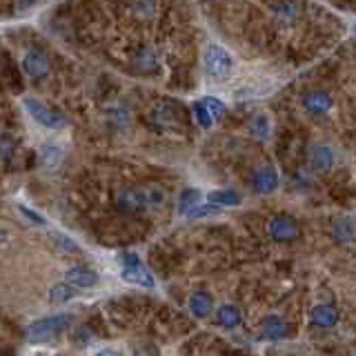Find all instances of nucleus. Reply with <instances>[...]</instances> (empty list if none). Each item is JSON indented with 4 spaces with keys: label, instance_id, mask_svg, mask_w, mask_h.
<instances>
[{
    "label": "nucleus",
    "instance_id": "nucleus-16",
    "mask_svg": "<svg viewBox=\"0 0 356 356\" xmlns=\"http://www.w3.org/2000/svg\"><path fill=\"white\" fill-rule=\"evenodd\" d=\"M62 158H65V151H62V147L53 145V142H49V145H44L40 149V163L44 169H56L60 167Z\"/></svg>",
    "mask_w": 356,
    "mask_h": 356
},
{
    "label": "nucleus",
    "instance_id": "nucleus-1",
    "mask_svg": "<svg viewBox=\"0 0 356 356\" xmlns=\"http://www.w3.org/2000/svg\"><path fill=\"white\" fill-rule=\"evenodd\" d=\"M71 318L69 314H56V316H44L34 320V323L27 327V338L31 343H49L53 341L62 329H67L71 325Z\"/></svg>",
    "mask_w": 356,
    "mask_h": 356
},
{
    "label": "nucleus",
    "instance_id": "nucleus-29",
    "mask_svg": "<svg viewBox=\"0 0 356 356\" xmlns=\"http://www.w3.org/2000/svg\"><path fill=\"white\" fill-rule=\"evenodd\" d=\"M18 209H21V214H25V216L29 218L31 222H38V225H44V222H47V220H44V218L40 216V214H36L34 209L25 207V205H21V207H18Z\"/></svg>",
    "mask_w": 356,
    "mask_h": 356
},
{
    "label": "nucleus",
    "instance_id": "nucleus-20",
    "mask_svg": "<svg viewBox=\"0 0 356 356\" xmlns=\"http://www.w3.org/2000/svg\"><path fill=\"white\" fill-rule=\"evenodd\" d=\"M296 16H298V9L292 0H283V3H279V7H276V21L281 25H292L296 21Z\"/></svg>",
    "mask_w": 356,
    "mask_h": 356
},
{
    "label": "nucleus",
    "instance_id": "nucleus-9",
    "mask_svg": "<svg viewBox=\"0 0 356 356\" xmlns=\"http://www.w3.org/2000/svg\"><path fill=\"white\" fill-rule=\"evenodd\" d=\"M261 336L270 338V341H281L288 336V320L283 316H267L261 325Z\"/></svg>",
    "mask_w": 356,
    "mask_h": 356
},
{
    "label": "nucleus",
    "instance_id": "nucleus-26",
    "mask_svg": "<svg viewBox=\"0 0 356 356\" xmlns=\"http://www.w3.org/2000/svg\"><path fill=\"white\" fill-rule=\"evenodd\" d=\"M203 105H205V110L209 112V116H212V120L214 118H222V116H225V103H220V101H216V98H205V101H201Z\"/></svg>",
    "mask_w": 356,
    "mask_h": 356
},
{
    "label": "nucleus",
    "instance_id": "nucleus-25",
    "mask_svg": "<svg viewBox=\"0 0 356 356\" xmlns=\"http://www.w3.org/2000/svg\"><path fill=\"white\" fill-rule=\"evenodd\" d=\"M51 236H53V240H56V245H58L65 254H78V252H80V247H78L69 236L62 234V231H53Z\"/></svg>",
    "mask_w": 356,
    "mask_h": 356
},
{
    "label": "nucleus",
    "instance_id": "nucleus-13",
    "mask_svg": "<svg viewBox=\"0 0 356 356\" xmlns=\"http://www.w3.org/2000/svg\"><path fill=\"white\" fill-rule=\"evenodd\" d=\"M254 187L261 194H272L279 187V174L272 167H263L254 174Z\"/></svg>",
    "mask_w": 356,
    "mask_h": 356
},
{
    "label": "nucleus",
    "instance_id": "nucleus-2",
    "mask_svg": "<svg viewBox=\"0 0 356 356\" xmlns=\"http://www.w3.org/2000/svg\"><path fill=\"white\" fill-rule=\"evenodd\" d=\"M123 261V281H127L129 285H138V288H145V290H154L156 288V281L154 276H151V272L145 267V263L140 261V258L136 254H123L120 256Z\"/></svg>",
    "mask_w": 356,
    "mask_h": 356
},
{
    "label": "nucleus",
    "instance_id": "nucleus-28",
    "mask_svg": "<svg viewBox=\"0 0 356 356\" xmlns=\"http://www.w3.org/2000/svg\"><path fill=\"white\" fill-rule=\"evenodd\" d=\"M134 9H136L140 16H149L154 12V0H134Z\"/></svg>",
    "mask_w": 356,
    "mask_h": 356
},
{
    "label": "nucleus",
    "instance_id": "nucleus-12",
    "mask_svg": "<svg viewBox=\"0 0 356 356\" xmlns=\"http://www.w3.org/2000/svg\"><path fill=\"white\" fill-rule=\"evenodd\" d=\"M309 163L316 172H327L334 163V151L327 145H314L309 149Z\"/></svg>",
    "mask_w": 356,
    "mask_h": 356
},
{
    "label": "nucleus",
    "instance_id": "nucleus-4",
    "mask_svg": "<svg viewBox=\"0 0 356 356\" xmlns=\"http://www.w3.org/2000/svg\"><path fill=\"white\" fill-rule=\"evenodd\" d=\"M25 110L29 112V116L34 120H38L42 127H49V129H58L65 125V116H62L60 112L51 110V107H47L42 101H36V98H25L23 101Z\"/></svg>",
    "mask_w": 356,
    "mask_h": 356
},
{
    "label": "nucleus",
    "instance_id": "nucleus-24",
    "mask_svg": "<svg viewBox=\"0 0 356 356\" xmlns=\"http://www.w3.org/2000/svg\"><path fill=\"white\" fill-rule=\"evenodd\" d=\"M218 212V205H214V203H207V205H203V203H199V205H194V207L185 214L187 218H205V216H214V214Z\"/></svg>",
    "mask_w": 356,
    "mask_h": 356
},
{
    "label": "nucleus",
    "instance_id": "nucleus-3",
    "mask_svg": "<svg viewBox=\"0 0 356 356\" xmlns=\"http://www.w3.org/2000/svg\"><path fill=\"white\" fill-rule=\"evenodd\" d=\"M203 62H205V71L212 78H227L231 74V69H234V58L220 44H207L203 51Z\"/></svg>",
    "mask_w": 356,
    "mask_h": 356
},
{
    "label": "nucleus",
    "instance_id": "nucleus-19",
    "mask_svg": "<svg viewBox=\"0 0 356 356\" xmlns=\"http://www.w3.org/2000/svg\"><path fill=\"white\" fill-rule=\"evenodd\" d=\"M207 201L214 205H220V207H234V205H240V196L234 190H218L212 192L207 196Z\"/></svg>",
    "mask_w": 356,
    "mask_h": 356
},
{
    "label": "nucleus",
    "instance_id": "nucleus-30",
    "mask_svg": "<svg viewBox=\"0 0 356 356\" xmlns=\"http://www.w3.org/2000/svg\"><path fill=\"white\" fill-rule=\"evenodd\" d=\"M138 65L145 67V69L154 67V58H151V51H140V53H138Z\"/></svg>",
    "mask_w": 356,
    "mask_h": 356
},
{
    "label": "nucleus",
    "instance_id": "nucleus-8",
    "mask_svg": "<svg viewBox=\"0 0 356 356\" xmlns=\"http://www.w3.org/2000/svg\"><path fill=\"white\" fill-rule=\"evenodd\" d=\"M65 281L71 285V288L78 290H92L98 285V274L89 267H71L65 274Z\"/></svg>",
    "mask_w": 356,
    "mask_h": 356
},
{
    "label": "nucleus",
    "instance_id": "nucleus-21",
    "mask_svg": "<svg viewBox=\"0 0 356 356\" xmlns=\"http://www.w3.org/2000/svg\"><path fill=\"white\" fill-rule=\"evenodd\" d=\"M71 296H74V288L65 281V283H56V285H51V290H49V301L51 303H56V305H60V303H67Z\"/></svg>",
    "mask_w": 356,
    "mask_h": 356
},
{
    "label": "nucleus",
    "instance_id": "nucleus-27",
    "mask_svg": "<svg viewBox=\"0 0 356 356\" xmlns=\"http://www.w3.org/2000/svg\"><path fill=\"white\" fill-rule=\"evenodd\" d=\"M192 110H194L196 120L201 123V127L207 129L209 125H212V116H209V112H207V110H205V105H203V103H194V105H192Z\"/></svg>",
    "mask_w": 356,
    "mask_h": 356
},
{
    "label": "nucleus",
    "instance_id": "nucleus-11",
    "mask_svg": "<svg viewBox=\"0 0 356 356\" xmlns=\"http://www.w3.org/2000/svg\"><path fill=\"white\" fill-rule=\"evenodd\" d=\"M332 96L327 92H309L305 98H303V105H305V110L312 112V114H327L332 110Z\"/></svg>",
    "mask_w": 356,
    "mask_h": 356
},
{
    "label": "nucleus",
    "instance_id": "nucleus-14",
    "mask_svg": "<svg viewBox=\"0 0 356 356\" xmlns=\"http://www.w3.org/2000/svg\"><path fill=\"white\" fill-rule=\"evenodd\" d=\"M312 323L318 325V327H334L338 323V309L334 305H316L312 309Z\"/></svg>",
    "mask_w": 356,
    "mask_h": 356
},
{
    "label": "nucleus",
    "instance_id": "nucleus-5",
    "mask_svg": "<svg viewBox=\"0 0 356 356\" xmlns=\"http://www.w3.org/2000/svg\"><path fill=\"white\" fill-rule=\"evenodd\" d=\"M118 209H120V212H127V214H138V212L149 209L142 187H134V190L120 192V194H118Z\"/></svg>",
    "mask_w": 356,
    "mask_h": 356
},
{
    "label": "nucleus",
    "instance_id": "nucleus-18",
    "mask_svg": "<svg viewBox=\"0 0 356 356\" xmlns=\"http://www.w3.org/2000/svg\"><path fill=\"white\" fill-rule=\"evenodd\" d=\"M142 192H145V201H147V207H163L167 203V190L163 185L158 183H149L142 187Z\"/></svg>",
    "mask_w": 356,
    "mask_h": 356
},
{
    "label": "nucleus",
    "instance_id": "nucleus-10",
    "mask_svg": "<svg viewBox=\"0 0 356 356\" xmlns=\"http://www.w3.org/2000/svg\"><path fill=\"white\" fill-rule=\"evenodd\" d=\"M187 307H190L192 316L196 318H207L212 312H214V301L209 294L205 292H194L190 301H187Z\"/></svg>",
    "mask_w": 356,
    "mask_h": 356
},
{
    "label": "nucleus",
    "instance_id": "nucleus-15",
    "mask_svg": "<svg viewBox=\"0 0 356 356\" xmlns=\"http://www.w3.org/2000/svg\"><path fill=\"white\" fill-rule=\"evenodd\" d=\"M332 236L336 243H350V240L354 238V220L352 216H341L334 220L332 225Z\"/></svg>",
    "mask_w": 356,
    "mask_h": 356
},
{
    "label": "nucleus",
    "instance_id": "nucleus-7",
    "mask_svg": "<svg viewBox=\"0 0 356 356\" xmlns=\"http://www.w3.org/2000/svg\"><path fill=\"white\" fill-rule=\"evenodd\" d=\"M23 69L27 76L31 78H42L49 71V60L42 51L38 49H27L23 56Z\"/></svg>",
    "mask_w": 356,
    "mask_h": 356
},
{
    "label": "nucleus",
    "instance_id": "nucleus-22",
    "mask_svg": "<svg viewBox=\"0 0 356 356\" xmlns=\"http://www.w3.org/2000/svg\"><path fill=\"white\" fill-rule=\"evenodd\" d=\"M249 131L254 134L256 138H267L272 131V125H270V118H267L265 114H258L252 118V123H249Z\"/></svg>",
    "mask_w": 356,
    "mask_h": 356
},
{
    "label": "nucleus",
    "instance_id": "nucleus-6",
    "mask_svg": "<svg viewBox=\"0 0 356 356\" xmlns=\"http://www.w3.org/2000/svg\"><path fill=\"white\" fill-rule=\"evenodd\" d=\"M267 229L274 240H294L298 236V225L292 216H274Z\"/></svg>",
    "mask_w": 356,
    "mask_h": 356
},
{
    "label": "nucleus",
    "instance_id": "nucleus-17",
    "mask_svg": "<svg viewBox=\"0 0 356 356\" xmlns=\"http://www.w3.org/2000/svg\"><path fill=\"white\" fill-rule=\"evenodd\" d=\"M216 318H218V325L229 327V329L243 323V316H240V309L236 305H220L216 309Z\"/></svg>",
    "mask_w": 356,
    "mask_h": 356
},
{
    "label": "nucleus",
    "instance_id": "nucleus-23",
    "mask_svg": "<svg viewBox=\"0 0 356 356\" xmlns=\"http://www.w3.org/2000/svg\"><path fill=\"white\" fill-rule=\"evenodd\" d=\"M201 203V192H196V190H185L181 194V199H178V212L181 214H187L190 212L194 205H199Z\"/></svg>",
    "mask_w": 356,
    "mask_h": 356
}]
</instances>
